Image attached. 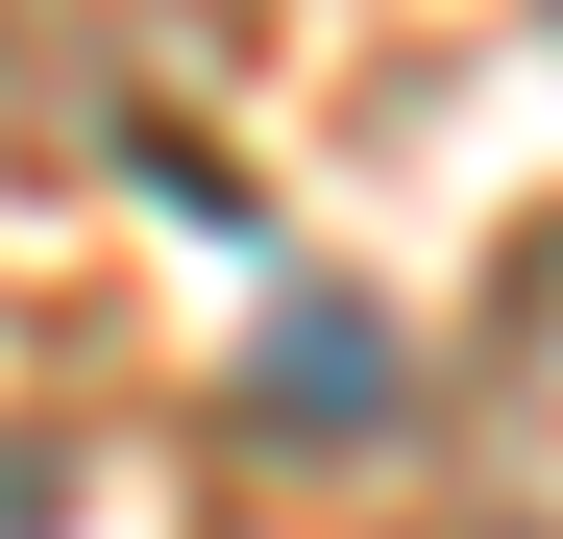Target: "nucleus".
Masks as SVG:
<instances>
[{
  "instance_id": "f257e3e1",
  "label": "nucleus",
  "mask_w": 563,
  "mask_h": 539,
  "mask_svg": "<svg viewBox=\"0 0 563 539\" xmlns=\"http://www.w3.org/2000/svg\"><path fill=\"white\" fill-rule=\"evenodd\" d=\"M465 491H490V539H563V221L490 270V343H465Z\"/></svg>"
},
{
  "instance_id": "f03ea898",
  "label": "nucleus",
  "mask_w": 563,
  "mask_h": 539,
  "mask_svg": "<svg viewBox=\"0 0 563 539\" xmlns=\"http://www.w3.org/2000/svg\"><path fill=\"white\" fill-rule=\"evenodd\" d=\"M245 417H269V441H393V319H367V295H269Z\"/></svg>"
}]
</instances>
